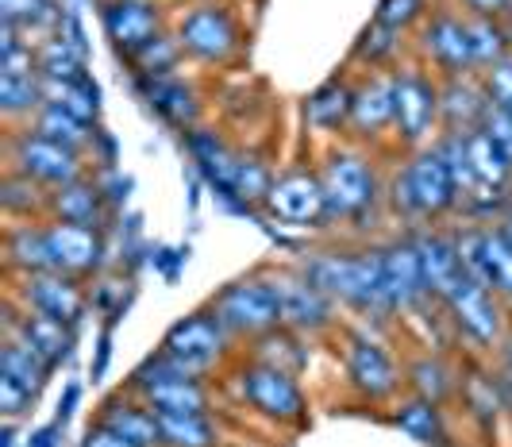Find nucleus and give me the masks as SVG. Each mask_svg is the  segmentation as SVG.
<instances>
[{"mask_svg":"<svg viewBox=\"0 0 512 447\" xmlns=\"http://www.w3.org/2000/svg\"><path fill=\"white\" fill-rule=\"evenodd\" d=\"M436 8H428V0H378V12L374 20L385 27H397L409 35L412 27H420Z\"/></svg>","mask_w":512,"mask_h":447,"instance_id":"49530a36","label":"nucleus"},{"mask_svg":"<svg viewBox=\"0 0 512 447\" xmlns=\"http://www.w3.org/2000/svg\"><path fill=\"white\" fill-rule=\"evenodd\" d=\"M158 447H224V432L212 413H166L158 417Z\"/></svg>","mask_w":512,"mask_h":447,"instance_id":"f704fd0d","label":"nucleus"},{"mask_svg":"<svg viewBox=\"0 0 512 447\" xmlns=\"http://www.w3.org/2000/svg\"><path fill=\"white\" fill-rule=\"evenodd\" d=\"M43 105H47L43 74H35V78H0V112H4L8 128H27Z\"/></svg>","mask_w":512,"mask_h":447,"instance_id":"ea45409f","label":"nucleus"},{"mask_svg":"<svg viewBox=\"0 0 512 447\" xmlns=\"http://www.w3.org/2000/svg\"><path fill=\"white\" fill-rule=\"evenodd\" d=\"M416 51H420V62H424L436 78H466V74H478L474 43H470V16H462L459 8H436V12L420 24Z\"/></svg>","mask_w":512,"mask_h":447,"instance_id":"ddd939ff","label":"nucleus"},{"mask_svg":"<svg viewBox=\"0 0 512 447\" xmlns=\"http://www.w3.org/2000/svg\"><path fill=\"white\" fill-rule=\"evenodd\" d=\"M0 205L8 212V220H47V205H51V189L31 182L16 170H4V185H0Z\"/></svg>","mask_w":512,"mask_h":447,"instance_id":"58836bf2","label":"nucleus"},{"mask_svg":"<svg viewBox=\"0 0 512 447\" xmlns=\"http://www.w3.org/2000/svg\"><path fill=\"white\" fill-rule=\"evenodd\" d=\"M231 390L235 397L255 409L262 421L285 424V428H301L308 421V397L297 382V374H289L282 367L258 363V359H243L231 370Z\"/></svg>","mask_w":512,"mask_h":447,"instance_id":"39448f33","label":"nucleus"},{"mask_svg":"<svg viewBox=\"0 0 512 447\" xmlns=\"http://www.w3.org/2000/svg\"><path fill=\"white\" fill-rule=\"evenodd\" d=\"M0 374H4V378H16L20 386H27L31 394L39 397L43 394V386L51 382L54 367L43 359V355H35L24 340L4 336V343H0Z\"/></svg>","mask_w":512,"mask_h":447,"instance_id":"e433bc0d","label":"nucleus"},{"mask_svg":"<svg viewBox=\"0 0 512 447\" xmlns=\"http://www.w3.org/2000/svg\"><path fill=\"white\" fill-rule=\"evenodd\" d=\"M459 12L470 20H509L512 0H459Z\"/></svg>","mask_w":512,"mask_h":447,"instance_id":"3c124183","label":"nucleus"},{"mask_svg":"<svg viewBox=\"0 0 512 447\" xmlns=\"http://www.w3.org/2000/svg\"><path fill=\"white\" fill-rule=\"evenodd\" d=\"M482 286L497 293L512 309V243L501 236L497 220H486V266H482Z\"/></svg>","mask_w":512,"mask_h":447,"instance_id":"37998d69","label":"nucleus"},{"mask_svg":"<svg viewBox=\"0 0 512 447\" xmlns=\"http://www.w3.org/2000/svg\"><path fill=\"white\" fill-rule=\"evenodd\" d=\"M462 370H455L439 351H420L405 363V390L416 397H428L436 405H447L451 397H459Z\"/></svg>","mask_w":512,"mask_h":447,"instance_id":"2f4dec72","label":"nucleus"},{"mask_svg":"<svg viewBox=\"0 0 512 447\" xmlns=\"http://www.w3.org/2000/svg\"><path fill=\"white\" fill-rule=\"evenodd\" d=\"M301 270L332 297L335 305H343L351 313L378 320V324L397 316L389 290H385L382 243H366V247H351V251H339V247L335 251H308Z\"/></svg>","mask_w":512,"mask_h":447,"instance_id":"f257e3e1","label":"nucleus"},{"mask_svg":"<svg viewBox=\"0 0 512 447\" xmlns=\"http://www.w3.org/2000/svg\"><path fill=\"white\" fill-rule=\"evenodd\" d=\"M43 93H47V105H58L66 112H74L77 120L93 124L97 128V116H101V93L89 78L81 81H51L43 78Z\"/></svg>","mask_w":512,"mask_h":447,"instance_id":"c03bdc74","label":"nucleus"},{"mask_svg":"<svg viewBox=\"0 0 512 447\" xmlns=\"http://www.w3.org/2000/svg\"><path fill=\"white\" fill-rule=\"evenodd\" d=\"M4 336L24 340L27 347H31L35 355H43L54 370L74 355V324L54 320V316H43V313H27L12 297H8V324H4Z\"/></svg>","mask_w":512,"mask_h":447,"instance_id":"412c9836","label":"nucleus"},{"mask_svg":"<svg viewBox=\"0 0 512 447\" xmlns=\"http://www.w3.org/2000/svg\"><path fill=\"white\" fill-rule=\"evenodd\" d=\"M389 424L405 436V440H416L420 447H455L451 440V421H447V405H436L428 397L405 394L389 405Z\"/></svg>","mask_w":512,"mask_h":447,"instance_id":"b1692460","label":"nucleus"},{"mask_svg":"<svg viewBox=\"0 0 512 447\" xmlns=\"http://www.w3.org/2000/svg\"><path fill=\"white\" fill-rule=\"evenodd\" d=\"M459 401L466 409V421L489 440L497 432V424H501V413H505V397H501V386H497V374L482 367V363H466L459 382Z\"/></svg>","mask_w":512,"mask_h":447,"instance_id":"cd10ccee","label":"nucleus"},{"mask_svg":"<svg viewBox=\"0 0 512 447\" xmlns=\"http://www.w3.org/2000/svg\"><path fill=\"white\" fill-rule=\"evenodd\" d=\"M101 31L112 43V51L128 62L135 51H143L166 27V8L158 0H101Z\"/></svg>","mask_w":512,"mask_h":447,"instance_id":"f3484780","label":"nucleus"},{"mask_svg":"<svg viewBox=\"0 0 512 447\" xmlns=\"http://www.w3.org/2000/svg\"><path fill=\"white\" fill-rule=\"evenodd\" d=\"M343 374L347 386L370 405H393L405 394V367L393 359V351L382 340L366 332H355L343 343Z\"/></svg>","mask_w":512,"mask_h":447,"instance_id":"9b49d317","label":"nucleus"},{"mask_svg":"<svg viewBox=\"0 0 512 447\" xmlns=\"http://www.w3.org/2000/svg\"><path fill=\"white\" fill-rule=\"evenodd\" d=\"M351 105H355V78L335 74L324 85L312 89L305 101V120L320 135H347L351 128Z\"/></svg>","mask_w":512,"mask_h":447,"instance_id":"c85d7f7f","label":"nucleus"},{"mask_svg":"<svg viewBox=\"0 0 512 447\" xmlns=\"http://www.w3.org/2000/svg\"><path fill=\"white\" fill-rule=\"evenodd\" d=\"M47 247H51V266L74 278H93L104 266V236L101 228L85 224H66V220H47Z\"/></svg>","mask_w":512,"mask_h":447,"instance_id":"aec40b11","label":"nucleus"},{"mask_svg":"<svg viewBox=\"0 0 512 447\" xmlns=\"http://www.w3.org/2000/svg\"><path fill=\"white\" fill-rule=\"evenodd\" d=\"M35 401H39V397L31 394L27 386H20L16 378H4V374H0V417H4V421H24Z\"/></svg>","mask_w":512,"mask_h":447,"instance_id":"de8ad7c7","label":"nucleus"},{"mask_svg":"<svg viewBox=\"0 0 512 447\" xmlns=\"http://www.w3.org/2000/svg\"><path fill=\"white\" fill-rule=\"evenodd\" d=\"M27 128L35 135H43V139H51V143H62V147H70V151H81L85 158L97 155V128L85 124V120H77L74 112H66V108L43 105Z\"/></svg>","mask_w":512,"mask_h":447,"instance_id":"473e14b6","label":"nucleus"},{"mask_svg":"<svg viewBox=\"0 0 512 447\" xmlns=\"http://www.w3.org/2000/svg\"><path fill=\"white\" fill-rule=\"evenodd\" d=\"M470 43H474L478 74H486V70H493L497 62L512 58L509 24H505V20H470Z\"/></svg>","mask_w":512,"mask_h":447,"instance_id":"a18cd8bd","label":"nucleus"},{"mask_svg":"<svg viewBox=\"0 0 512 447\" xmlns=\"http://www.w3.org/2000/svg\"><path fill=\"white\" fill-rule=\"evenodd\" d=\"M58 436H62V421L43 424V428H31V440H27V447H58Z\"/></svg>","mask_w":512,"mask_h":447,"instance_id":"864d4df0","label":"nucleus"},{"mask_svg":"<svg viewBox=\"0 0 512 447\" xmlns=\"http://www.w3.org/2000/svg\"><path fill=\"white\" fill-rule=\"evenodd\" d=\"M412 247H416V259H420V270H424V282L436 301H443L447 293L459 286L462 278V263H459V247H455V236L439 224H420V228H409Z\"/></svg>","mask_w":512,"mask_h":447,"instance_id":"4be33fe9","label":"nucleus"},{"mask_svg":"<svg viewBox=\"0 0 512 447\" xmlns=\"http://www.w3.org/2000/svg\"><path fill=\"white\" fill-rule=\"evenodd\" d=\"M274 178H278V174L270 170V162H266V158L239 155V166H235V182H231L228 201L231 205H239L243 212L262 209V205H266V197H270Z\"/></svg>","mask_w":512,"mask_h":447,"instance_id":"a19ab883","label":"nucleus"},{"mask_svg":"<svg viewBox=\"0 0 512 447\" xmlns=\"http://www.w3.org/2000/svg\"><path fill=\"white\" fill-rule=\"evenodd\" d=\"M97 428H108L116 436H124L139 447H158L162 432H158V413L143 397H135L131 390H120V394L104 397L97 417H93Z\"/></svg>","mask_w":512,"mask_h":447,"instance_id":"a878e982","label":"nucleus"},{"mask_svg":"<svg viewBox=\"0 0 512 447\" xmlns=\"http://www.w3.org/2000/svg\"><path fill=\"white\" fill-rule=\"evenodd\" d=\"M181 62H185V51H181L174 27L162 31L158 39H151L143 51H135L128 58L131 78H166V74H178Z\"/></svg>","mask_w":512,"mask_h":447,"instance_id":"79ce46f5","label":"nucleus"},{"mask_svg":"<svg viewBox=\"0 0 512 447\" xmlns=\"http://www.w3.org/2000/svg\"><path fill=\"white\" fill-rule=\"evenodd\" d=\"M482 132L505 151V155L512 158V112H505V108H486V120H482Z\"/></svg>","mask_w":512,"mask_h":447,"instance_id":"8fccbe9b","label":"nucleus"},{"mask_svg":"<svg viewBox=\"0 0 512 447\" xmlns=\"http://www.w3.org/2000/svg\"><path fill=\"white\" fill-rule=\"evenodd\" d=\"M170 27H174L181 51H185V62L216 70V66H231L243 54V27L224 0L189 4Z\"/></svg>","mask_w":512,"mask_h":447,"instance_id":"0eeeda50","label":"nucleus"},{"mask_svg":"<svg viewBox=\"0 0 512 447\" xmlns=\"http://www.w3.org/2000/svg\"><path fill=\"white\" fill-rule=\"evenodd\" d=\"M47 220H12L8 236H4V263L8 274H39V270H54L51 247H47Z\"/></svg>","mask_w":512,"mask_h":447,"instance_id":"7c9ffc66","label":"nucleus"},{"mask_svg":"<svg viewBox=\"0 0 512 447\" xmlns=\"http://www.w3.org/2000/svg\"><path fill=\"white\" fill-rule=\"evenodd\" d=\"M139 97L147 101L158 120H166L170 128H178L181 135L201 128V97L193 89V81H185L181 74H166V78H135Z\"/></svg>","mask_w":512,"mask_h":447,"instance_id":"5701e85b","label":"nucleus"},{"mask_svg":"<svg viewBox=\"0 0 512 447\" xmlns=\"http://www.w3.org/2000/svg\"><path fill=\"white\" fill-rule=\"evenodd\" d=\"M231 336L224 324L212 316V309H197V313L181 316L178 324L166 328V336L158 343V351H166L181 370L197 374V378H212L216 370H224L231 355Z\"/></svg>","mask_w":512,"mask_h":447,"instance_id":"9d476101","label":"nucleus"},{"mask_svg":"<svg viewBox=\"0 0 512 447\" xmlns=\"http://www.w3.org/2000/svg\"><path fill=\"white\" fill-rule=\"evenodd\" d=\"M401 54H405V31L370 20L366 31L355 39L351 58L359 62L362 70H393V66H401V62H397Z\"/></svg>","mask_w":512,"mask_h":447,"instance_id":"c9c22d12","label":"nucleus"},{"mask_svg":"<svg viewBox=\"0 0 512 447\" xmlns=\"http://www.w3.org/2000/svg\"><path fill=\"white\" fill-rule=\"evenodd\" d=\"M124 390L143 397L158 417H166V413H212V386L205 378L181 370L166 351L147 355L139 367L131 370Z\"/></svg>","mask_w":512,"mask_h":447,"instance_id":"6e6552de","label":"nucleus"},{"mask_svg":"<svg viewBox=\"0 0 512 447\" xmlns=\"http://www.w3.org/2000/svg\"><path fill=\"white\" fill-rule=\"evenodd\" d=\"M320 182L328 197V216L332 224H362L366 216H374L385 197L382 174L374 166V158L366 155L359 143H335L320 158Z\"/></svg>","mask_w":512,"mask_h":447,"instance_id":"7ed1b4c3","label":"nucleus"},{"mask_svg":"<svg viewBox=\"0 0 512 447\" xmlns=\"http://www.w3.org/2000/svg\"><path fill=\"white\" fill-rule=\"evenodd\" d=\"M208 309L235 343H255L258 336L282 328V305H278V290H274L266 266H258L251 274L228 282L220 293H212Z\"/></svg>","mask_w":512,"mask_h":447,"instance_id":"20e7f679","label":"nucleus"},{"mask_svg":"<svg viewBox=\"0 0 512 447\" xmlns=\"http://www.w3.org/2000/svg\"><path fill=\"white\" fill-rule=\"evenodd\" d=\"M505 24H509V51H512V16L505 20Z\"/></svg>","mask_w":512,"mask_h":447,"instance_id":"6e6d98bb","label":"nucleus"},{"mask_svg":"<svg viewBox=\"0 0 512 447\" xmlns=\"http://www.w3.org/2000/svg\"><path fill=\"white\" fill-rule=\"evenodd\" d=\"M439 305H443L451 332L462 343H470L474 351H497L501 343L509 340V305L493 290H486L482 282L462 274L459 286L447 293Z\"/></svg>","mask_w":512,"mask_h":447,"instance_id":"1a4fd4ad","label":"nucleus"},{"mask_svg":"<svg viewBox=\"0 0 512 447\" xmlns=\"http://www.w3.org/2000/svg\"><path fill=\"white\" fill-rule=\"evenodd\" d=\"M8 170L39 182L43 189H62V185L89 178V158L35 135L31 128H12L8 132Z\"/></svg>","mask_w":512,"mask_h":447,"instance_id":"f8f14e48","label":"nucleus"},{"mask_svg":"<svg viewBox=\"0 0 512 447\" xmlns=\"http://www.w3.org/2000/svg\"><path fill=\"white\" fill-rule=\"evenodd\" d=\"M385 201L393 216L409 228L420 224H443L451 212L459 209V185L451 178L447 162L436 147H416L401 162V170L385 185Z\"/></svg>","mask_w":512,"mask_h":447,"instance_id":"f03ea898","label":"nucleus"},{"mask_svg":"<svg viewBox=\"0 0 512 447\" xmlns=\"http://www.w3.org/2000/svg\"><path fill=\"white\" fill-rule=\"evenodd\" d=\"M482 85H486L489 105L512 112V58H505V62H497L493 70H486V74H482Z\"/></svg>","mask_w":512,"mask_h":447,"instance_id":"09e8293b","label":"nucleus"},{"mask_svg":"<svg viewBox=\"0 0 512 447\" xmlns=\"http://www.w3.org/2000/svg\"><path fill=\"white\" fill-rule=\"evenodd\" d=\"M185 139V151L193 158L197 174L205 178L220 197L231 193V182H235V166H239V151H231L228 139L212 128H193V132L181 135Z\"/></svg>","mask_w":512,"mask_h":447,"instance_id":"c756f323","label":"nucleus"},{"mask_svg":"<svg viewBox=\"0 0 512 447\" xmlns=\"http://www.w3.org/2000/svg\"><path fill=\"white\" fill-rule=\"evenodd\" d=\"M262 212L270 220H278L285 228H301V232H320L332 224L328 216V197H324V182H320V170L316 166H293L282 170L274 185H270V197Z\"/></svg>","mask_w":512,"mask_h":447,"instance_id":"4468645a","label":"nucleus"},{"mask_svg":"<svg viewBox=\"0 0 512 447\" xmlns=\"http://www.w3.org/2000/svg\"><path fill=\"white\" fill-rule=\"evenodd\" d=\"M347 135L359 147H374L393 135V70H366L355 81V105Z\"/></svg>","mask_w":512,"mask_h":447,"instance_id":"6ab92c4d","label":"nucleus"},{"mask_svg":"<svg viewBox=\"0 0 512 447\" xmlns=\"http://www.w3.org/2000/svg\"><path fill=\"white\" fill-rule=\"evenodd\" d=\"M266 270H270V282H274V290H278L282 328L305 336V340L332 332L339 305L308 278L301 266H266Z\"/></svg>","mask_w":512,"mask_h":447,"instance_id":"2eb2a0df","label":"nucleus"},{"mask_svg":"<svg viewBox=\"0 0 512 447\" xmlns=\"http://www.w3.org/2000/svg\"><path fill=\"white\" fill-rule=\"evenodd\" d=\"M439 135V78L416 58L393 66V139L416 151Z\"/></svg>","mask_w":512,"mask_h":447,"instance_id":"423d86ee","label":"nucleus"},{"mask_svg":"<svg viewBox=\"0 0 512 447\" xmlns=\"http://www.w3.org/2000/svg\"><path fill=\"white\" fill-rule=\"evenodd\" d=\"M108 212H112V201H108L104 185L89 174V178H81V182L51 189L47 220H66V224H85V228H101L104 232Z\"/></svg>","mask_w":512,"mask_h":447,"instance_id":"bb28decb","label":"nucleus"},{"mask_svg":"<svg viewBox=\"0 0 512 447\" xmlns=\"http://www.w3.org/2000/svg\"><path fill=\"white\" fill-rule=\"evenodd\" d=\"M12 301L27 313H43L54 320L77 324L89 309V293L81 286V278L62 274V270H39V274H16Z\"/></svg>","mask_w":512,"mask_h":447,"instance_id":"dca6fc26","label":"nucleus"},{"mask_svg":"<svg viewBox=\"0 0 512 447\" xmlns=\"http://www.w3.org/2000/svg\"><path fill=\"white\" fill-rule=\"evenodd\" d=\"M0 20L16 27L24 39L39 43L62 24V8L54 0H0Z\"/></svg>","mask_w":512,"mask_h":447,"instance_id":"4c0bfd02","label":"nucleus"},{"mask_svg":"<svg viewBox=\"0 0 512 447\" xmlns=\"http://www.w3.org/2000/svg\"><path fill=\"white\" fill-rule=\"evenodd\" d=\"M486 85L482 74L439 78V132H474L486 120Z\"/></svg>","mask_w":512,"mask_h":447,"instance_id":"393cba45","label":"nucleus"},{"mask_svg":"<svg viewBox=\"0 0 512 447\" xmlns=\"http://www.w3.org/2000/svg\"><path fill=\"white\" fill-rule=\"evenodd\" d=\"M382 266L385 290H389V301H393V313L397 316H416L439 305L432 290H428V282H424V270H420V259H416V247H412L409 232L385 239Z\"/></svg>","mask_w":512,"mask_h":447,"instance_id":"a211bd4d","label":"nucleus"},{"mask_svg":"<svg viewBox=\"0 0 512 447\" xmlns=\"http://www.w3.org/2000/svg\"><path fill=\"white\" fill-rule=\"evenodd\" d=\"M185 4H205V0H185Z\"/></svg>","mask_w":512,"mask_h":447,"instance_id":"4d7b16f0","label":"nucleus"},{"mask_svg":"<svg viewBox=\"0 0 512 447\" xmlns=\"http://www.w3.org/2000/svg\"><path fill=\"white\" fill-rule=\"evenodd\" d=\"M77 447H139L124 440V436H116V432H108V428H97V424H89V432H85V440Z\"/></svg>","mask_w":512,"mask_h":447,"instance_id":"603ef678","label":"nucleus"},{"mask_svg":"<svg viewBox=\"0 0 512 447\" xmlns=\"http://www.w3.org/2000/svg\"><path fill=\"white\" fill-rule=\"evenodd\" d=\"M462 143H466V158H470V170L474 178L486 185V189H501V193H512V158L489 139L482 128L474 132H462Z\"/></svg>","mask_w":512,"mask_h":447,"instance_id":"72a5a7b5","label":"nucleus"},{"mask_svg":"<svg viewBox=\"0 0 512 447\" xmlns=\"http://www.w3.org/2000/svg\"><path fill=\"white\" fill-rule=\"evenodd\" d=\"M497 228H501V236H505V239L512 243V201L505 205V212L497 216Z\"/></svg>","mask_w":512,"mask_h":447,"instance_id":"5fc2aeb1","label":"nucleus"}]
</instances>
